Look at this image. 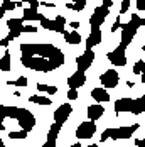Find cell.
<instances>
[{
	"mask_svg": "<svg viewBox=\"0 0 145 147\" xmlns=\"http://www.w3.org/2000/svg\"><path fill=\"white\" fill-rule=\"evenodd\" d=\"M20 63L29 69L49 73L62 66L64 54L59 47L52 44H22Z\"/></svg>",
	"mask_w": 145,
	"mask_h": 147,
	"instance_id": "1",
	"label": "cell"
},
{
	"mask_svg": "<svg viewBox=\"0 0 145 147\" xmlns=\"http://www.w3.org/2000/svg\"><path fill=\"white\" fill-rule=\"evenodd\" d=\"M142 26H145L144 19L137 14H132L130 22H127V24L123 26V29H122V42H120V46H123V47L127 49V46H130V42L133 41V37H135V34H137V29L142 27Z\"/></svg>",
	"mask_w": 145,
	"mask_h": 147,
	"instance_id": "2",
	"label": "cell"
},
{
	"mask_svg": "<svg viewBox=\"0 0 145 147\" xmlns=\"http://www.w3.org/2000/svg\"><path fill=\"white\" fill-rule=\"evenodd\" d=\"M138 129V123H133L130 127H116V129H105V132L101 134L100 140L105 142L108 139H113V140H123V139H130L133 134L137 132Z\"/></svg>",
	"mask_w": 145,
	"mask_h": 147,
	"instance_id": "3",
	"label": "cell"
},
{
	"mask_svg": "<svg viewBox=\"0 0 145 147\" xmlns=\"http://www.w3.org/2000/svg\"><path fill=\"white\" fill-rule=\"evenodd\" d=\"M17 122H19V125H20V129H22V130L30 132V130L34 129V125H36V117L30 113L27 108H19Z\"/></svg>",
	"mask_w": 145,
	"mask_h": 147,
	"instance_id": "4",
	"label": "cell"
},
{
	"mask_svg": "<svg viewBox=\"0 0 145 147\" xmlns=\"http://www.w3.org/2000/svg\"><path fill=\"white\" fill-rule=\"evenodd\" d=\"M95 134H96V123L91 122V120H86V122L79 123V127L76 129V137L78 139H83V140L91 139Z\"/></svg>",
	"mask_w": 145,
	"mask_h": 147,
	"instance_id": "5",
	"label": "cell"
},
{
	"mask_svg": "<svg viewBox=\"0 0 145 147\" xmlns=\"http://www.w3.org/2000/svg\"><path fill=\"white\" fill-rule=\"evenodd\" d=\"M93 61H95V53H93V49H85V53H83L81 56H78V58H76L78 71L85 73L86 69H89V66L93 64Z\"/></svg>",
	"mask_w": 145,
	"mask_h": 147,
	"instance_id": "6",
	"label": "cell"
},
{
	"mask_svg": "<svg viewBox=\"0 0 145 147\" xmlns=\"http://www.w3.org/2000/svg\"><path fill=\"white\" fill-rule=\"evenodd\" d=\"M110 12V9L106 7V5H100V7H96L95 9V12L93 15L89 17V24H91V27H101L103 22H105V19H106V15Z\"/></svg>",
	"mask_w": 145,
	"mask_h": 147,
	"instance_id": "7",
	"label": "cell"
},
{
	"mask_svg": "<svg viewBox=\"0 0 145 147\" xmlns=\"http://www.w3.org/2000/svg\"><path fill=\"white\" fill-rule=\"evenodd\" d=\"M108 61L113 66H125L127 64V56H125V47L123 46H116V49L108 53Z\"/></svg>",
	"mask_w": 145,
	"mask_h": 147,
	"instance_id": "8",
	"label": "cell"
},
{
	"mask_svg": "<svg viewBox=\"0 0 145 147\" xmlns=\"http://www.w3.org/2000/svg\"><path fill=\"white\" fill-rule=\"evenodd\" d=\"M100 81H101L103 88H115L120 81V76L116 73V69H108L100 76Z\"/></svg>",
	"mask_w": 145,
	"mask_h": 147,
	"instance_id": "9",
	"label": "cell"
},
{
	"mask_svg": "<svg viewBox=\"0 0 145 147\" xmlns=\"http://www.w3.org/2000/svg\"><path fill=\"white\" fill-rule=\"evenodd\" d=\"M71 113H72L71 103H62L58 110L54 112V122H56V123H59V125L62 127V123L69 118V115H71Z\"/></svg>",
	"mask_w": 145,
	"mask_h": 147,
	"instance_id": "10",
	"label": "cell"
},
{
	"mask_svg": "<svg viewBox=\"0 0 145 147\" xmlns=\"http://www.w3.org/2000/svg\"><path fill=\"white\" fill-rule=\"evenodd\" d=\"M101 39H103V34L100 27H91V32H89V36L86 39V49H93L95 46H98L101 42Z\"/></svg>",
	"mask_w": 145,
	"mask_h": 147,
	"instance_id": "11",
	"label": "cell"
},
{
	"mask_svg": "<svg viewBox=\"0 0 145 147\" xmlns=\"http://www.w3.org/2000/svg\"><path fill=\"white\" fill-rule=\"evenodd\" d=\"M133 110V98H120L115 102V112L116 113H132Z\"/></svg>",
	"mask_w": 145,
	"mask_h": 147,
	"instance_id": "12",
	"label": "cell"
},
{
	"mask_svg": "<svg viewBox=\"0 0 145 147\" xmlns=\"http://www.w3.org/2000/svg\"><path fill=\"white\" fill-rule=\"evenodd\" d=\"M86 83V74L81 73V71H76L74 74H71L69 78H68V86L69 88H81L83 85Z\"/></svg>",
	"mask_w": 145,
	"mask_h": 147,
	"instance_id": "13",
	"label": "cell"
},
{
	"mask_svg": "<svg viewBox=\"0 0 145 147\" xmlns=\"http://www.w3.org/2000/svg\"><path fill=\"white\" fill-rule=\"evenodd\" d=\"M103 115H105V107H103L101 103H96V105H89L88 107V120L96 122Z\"/></svg>",
	"mask_w": 145,
	"mask_h": 147,
	"instance_id": "14",
	"label": "cell"
},
{
	"mask_svg": "<svg viewBox=\"0 0 145 147\" xmlns=\"http://www.w3.org/2000/svg\"><path fill=\"white\" fill-rule=\"evenodd\" d=\"M91 96H93L96 102H100V103L110 102V95H108L106 88H93V91H91Z\"/></svg>",
	"mask_w": 145,
	"mask_h": 147,
	"instance_id": "15",
	"label": "cell"
},
{
	"mask_svg": "<svg viewBox=\"0 0 145 147\" xmlns=\"http://www.w3.org/2000/svg\"><path fill=\"white\" fill-rule=\"evenodd\" d=\"M62 36H64V41H66L68 44L78 46L79 42H81V36L78 34V30H71V32H68V30H62Z\"/></svg>",
	"mask_w": 145,
	"mask_h": 147,
	"instance_id": "16",
	"label": "cell"
},
{
	"mask_svg": "<svg viewBox=\"0 0 145 147\" xmlns=\"http://www.w3.org/2000/svg\"><path fill=\"white\" fill-rule=\"evenodd\" d=\"M44 15L37 12V9H32V7H27L24 9V20H42Z\"/></svg>",
	"mask_w": 145,
	"mask_h": 147,
	"instance_id": "17",
	"label": "cell"
},
{
	"mask_svg": "<svg viewBox=\"0 0 145 147\" xmlns=\"http://www.w3.org/2000/svg\"><path fill=\"white\" fill-rule=\"evenodd\" d=\"M144 110H145V96L133 100V110H132L133 115H140V113H144Z\"/></svg>",
	"mask_w": 145,
	"mask_h": 147,
	"instance_id": "18",
	"label": "cell"
},
{
	"mask_svg": "<svg viewBox=\"0 0 145 147\" xmlns=\"http://www.w3.org/2000/svg\"><path fill=\"white\" fill-rule=\"evenodd\" d=\"M10 69V53L5 51V54L0 58V71H9Z\"/></svg>",
	"mask_w": 145,
	"mask_h": 147,
	"instance_id": "19",
	"label": "cell"
},
{
	"mask_svg": "<svg viewBox=\"0 0 145 147\" xmlns=\"http://www.w3.org/2000/svg\"><path fill=\"white\" fill-rule=\"evenodd\" d=\"M59 132H61V125L59 123H52L51 127H49V132H47V139L49 140H56L58 139V135H59Z\"/></svg>",
	"mask_w": 145,
	"mask_h": 147,
	"instance_id": "20",
	"label": "cell"
},
{
	"mask_svg": "<svg viewBox=\"0 0 145 147\" xmlns=\"http://www.w3.org/2000/svg\"><path fill=\"white\" fill-rule=\"evenodd\" d=\"M64 27H66V19H64L62 15H58V17L54 19V32H61V34H62Z\"/></svg>",
	"mask_w": 145,
	"mask_h": 147,
	"instance_id": "21",
	"label": "cell"
},
{
	"mask_svg": "<svg viewBox=\"0 0 145 147\" xmlns=\"http://www.w3.org/2000/svg\"><path fill=\"white\" fill-rule=\"evenodd\" d=\"M22 19H9L7 20V27L10 30H22Z\"/></svg>",
	"mask_w": 145,
	"mask_h": 147,
	"instance_id": "22",
	"label": "cell"
},
{
	"mask_svg": "<svg viewBox=\"0 0 145 147\" xmlns=\"http://www.w3.org/2000/svg\"><path fill=\"white\" fill-rule=\"evenodd\" d=\"M30 103H36V105H51V100L47 98V96H39V95H32L29 98Z\"/></svg>",
	"mask_w": 145,
	"mask_h": 147,
	"instance_id": "23",
	"label": "cell"
},
{
	"mask_svg": "<svg viewBox=\"0 0 145 147\" xmlns=\"http://www.w3.org/2000/svg\"><path fill=\"white\" fill-rule=\"evenodd\" d=\"M66 7H68L69 10H78V12H81V10L86 7V0H76L74 3H66Z\"/></svg>",
	"mask_w": 145,
	"mask_h": 147,
	"instance_id": "24",
	"label": "cell"
},
{
	"mask_svg": "<svg viewBox=\"0 0 145 147\" xmlns=\"http://www.w3.org/2000/svg\"><path fill=\"white\" fill-rule=\"evenodd\" d=\"M37 90H39V91H42V93H49V95H54V93H58V88H56V86L44 85V83H39V85H37Z\"/></svg>",
	"mask_w": 145,
	"mask_h": 147,
	"instance_id": "25",
	"label": "cell"
},
{
	"mask_svg": "<svg viewBox=\"0 0 145 147\" xmlns=\"http://www.w3.org/2000/svg\"><path fill=\"white\" fill-rule=\"evenodd\" d=\"M9 85L19 86V88H26V86H27V78H26V76H19L15 81H9Z\"/></svg>",
	"mask_w": 145,
	"mask_h": 147,
	"instance_id": "26",
	"label": "cell"
},
{
	"mask_svg": "<svg viewBox=\"0 0 145 147\" xmlns=\"http://www.w3.org/2000/svg\"><path fill=\"white\" fill-rule=\"evenodd\" d=\"M9 137L14 139V140H17V139H19V140H24V139L27 137V132H26V130H19V132H14V130H12V132H9Z\"/></svg>",
	"mask_w": 145,
	"mask_h": 147,
	"instance_id": "27",
	"label": "cell"
},
{
	"mask_svg": "<svg viewBox=\"0 0 145 147\" xmlns=\"http://www.w3.org/2000/svg\"><path fill=\"white\" fill-rule=\"evenodd\" d=\"M144 69H145V61H144V59H138V61L135 63V66H133V73L140 74Z\"/></svg>",
	"mask_w": 145,
	"mask_h": 147,
	"instance_id": "28",
	"label": "cell"
},
{
	"mask_svg": "<svg viewBox=\"0 0 145 147\" xmlns=\"http://www.w3.org/2000/svg\"><path fill=\"white\" fill-rule=\"evenodd\" d=\"M41 26H42L44 29H47V30H54V20H51V19H47V17H44L42 20H41Z\"/></svg>",
	"mask_w": 145,
	"mask_h": 147,
	"instance_id": "29",
	"label": "cell"
},
{
	"mask_svg": "<svg viewBox=\"0 0 145 147\" xmlns=\"http://www.w3.org/2000/svg\"><path fill=\"white\" fill-rule=\"evenodd\" d=\"M2 9H3L5 12H7V10H14V9H17V3H15V2H12V0H3Z\"/></svg>",
	"mask_w": 145,
	"mask_h": 147,
	"instance_id": "30",
	"label": "cell"
},
{
	"mask_svg": "<svg viewBox=\"0 0 145 147\" xmlns=\"http://www.w3.org/2000/svg\"><path fill=\"white\" fill-rule=\"evenodd\" d=\"M130 9V0H122V7H120V15L122 14H127Z\"/></svg>",
	"mask_w": 145,
	"mask_h": 147,
	"instance_id": "31",
	"label": "cell"
},
{
	"mask_svg": "<svg viewBox=\"0 0 145 147\" xmlns=\"http://www.w3.org/2000/svg\"><path fill=\"white\" fill-rule=\"evenodd\" d=\"M22 32H27V34H36L37 27L36 26H22Z\"/></svg>",
	"mask_w": 145,
	"mask_h": 147,
	"instance_id": "32",
	"label": "cell"
},
{
	"mask_svg": "<svg viewBox=\"0 0 145 147\" xmlns=\"http://www.w3.org/2000/svg\"><path fill=\"white\" fill-rule=\"evenodd\" d=\"M78 98V90L76 88H69V91H68V100H76Z\"/></svg>",
	"mask_w": 145,
	"mask_h": 147,
	"instance_id": "33",
	"label": "cell"
},
{
	"mask_svg": "<svg viewBox=\"0 0 145 147\" xmlns=\"http://www.w3.org/2000/svg\"><path fill=\"white\" fill-rule=\"evenodd\" d=\"M118 27H122V22H120V17H116L115 24L111 26V32H116V29H118Z\"/></svg>",
	"mask_w": 145,
	"mask_h": 147,
	"instance_id": "34",
	"label": "cell"
},
{
	"mask_svg": "<svg viewBox=\"0 0 145 147\" xmlns=\"http://www.w3.org/2000/svg\"><path fill=\"white\" fill-rule=\"evenodd\" d=\"M137 9L138 10H145V0H137Z\"/></svg>",
	"mask_w": 145,
	"mask_h": 147,
	"instance_id": "35",
	"label": "cell"
},
{
	"mask_svg": "<svg viewBox=\"0 0 145 147\" xmlns=\"http://www.w3.org/2000/svg\"><path fill=\"white\" fill-rule=\"evenodd\" d=\"M42 147H56V140H49L47 139V142H44Z\"/></svg>",
	"mask_w": 145,
	"mask_h": 147,
	"instance_id": "36",
	"label": "cell"
},
{
	"mask_svg": "<svg viewBox=\"0 0 145 147\" xmlns=\"http://www.w3.org/2000/svg\"><path fill=\"white\" fill-rule=\"evenodd\" d=\"M3 113H2V105H0V130H3Z\"/></svg>",
	"mask_w": 145,
	"mask_h": 147,
	"instance_id": "37",
	"label": "cell"
},
{
	"mask_svg": "<svg viewBox=\"0 0 145 147\" xmlns=\"http://www.w3.org/2000/svg\"><path fill=\"white\" fill-rule=\"evenodd\" d=\"M29 3H30L32 9H37L39 7V0H29Z\"/></svg>",
	"mask_w": 145,
	"mask_h": 147,
	"instance_id": "38",
	"label": "cell"
},
{
	"mask_svg": "<svg viewBox=\"0 0 145 147\" xmlns=\"http://www.w3.org/2000/svg\"><path fill=\"white\" fill-rule=\"evenodd\" d=\"M135 146L137 147H144V140H142V139H137V140H135Z\"/></svg>",
	"mask_w": 145,
	"mask_h": 147,
	"instance_id": "39",
	"label": "cell"
},
{
	"mask_svg": "<svg viewBox=\"0 0 145 147\" xmlns=\"http://www.w3.org/2000/svg\"><path fill=\"white\" fill-rule=\"evenodd\" d=\"M71 27H72L74 30H76L78 27H79V22H78V20H74V22H71Z\"/></svg>",
	"mask_w": 145,
	"mask_h": 147,
	"instance_id": "40",
	"label": "cell"
},
{
	"mask_svg": "<svg viewBox=\"0 0 145 147\" xmlns=\"http://www.w3.org/2000/svg\"><path fill=\"white\" fill-rule=\"evenodd\" d=\"M3 15H5V10H3V9L0 7V20H2V17H3Z\"/></svg>",
	"mask_w": 145,
	"mask_h": 147,
	"instance_id": "41",
	"label": "cell"
},
{
	"mask_svg": "<svg viewBox=\"0 0 145 147\" xmlns=\"http://www.w3.org/2000/svg\"><path fill=\"white\" fill-rule=\"evenodd\" d=\"M69 147H81V144H79V142H76V144H71Z\"/></svg>",
	"mask_w": 145,
	"mask_h": 147,
	"instance_id": "42",
	"label": "cell"
},
{
	"mask_svg": "<svg viewBox=\"0 0 145 147\" xmlns=\"http://www.w3.org/2000/svg\"><path fill=\"white\" fill-rule=\"evenodd\" d=\"M0 147H5L3 146V142H2V139H0Z\"/></svg>",
	"mask_w": 145,
	"mask_h": 147,
	"instance_id": "43",
	"label": "cell"
},
{
	"mask_svg": "<svg viewBox=\"0 0 145 147\" xmlns=\"http://www.w3.org/2000/svg\"><path fill=\"white\" fill-rule=\"evenodd\" d=\"M22 2H29V0H22Z\"/></svg>",
	"mask_w": 145,
	"mask_h": 147,
	"instance_id": "44",
	"label": "cell"
},
{
	"mask_svg": "<svg viewBox=\"0 0 145 147\" xmlns=\"http://www.w3.org/2000/svg\"><path fill=\"white\" fill-rule=\"evenodd\" d=\"M72 2H76V0H72Z\"/></svg>",
	"mask_w": 145,
	"mask_h": 147,
	"instance_id": "45",
	"label": "cell"
}]
</instances>
